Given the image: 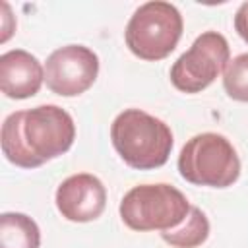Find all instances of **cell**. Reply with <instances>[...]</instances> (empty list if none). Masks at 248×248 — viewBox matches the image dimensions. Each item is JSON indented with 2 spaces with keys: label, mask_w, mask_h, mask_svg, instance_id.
Masks as SVG:
<instances>
[{
  "label": "cell",
  "mask_w": 248,
  "mask_h": 248,
  "mask_svg": "<svg viewBox=\"0 0 248 248\" xmlns=\"http://www.w3.org/2000/svg\"><path fill=\"white\" fill-rule=\"evenodd\" d=\"M234 29L240 39L248 45V2H242L234 14Z\"/></svg>",
  "instance_id": "obj_13"
},
{
  "label": "cell",
  "mask_w": 248,
  "mask_h": 248,
  "mask_svg": "<svg viewBox=\"0 0 248 248\" xmlns=\"http://www.w3.org/2000/svg\"><path fill=\"white\" fill-rule=\"evenodd\" d=\"M99 76V56L83 45H66L52 50L45 62V83L60 97L85 93Z\"/></svg>",
  "instance_id": "obj_7"
},
{
  "label": "cell",
  "mask_w": 248,
  "mask_h": 248,
  "mask_svg": "<svg viewBox=\"0 0 248 248\" xmlns=\"http://www.w3.org/2000/svg\"><path fill=\"white\" fill-rule=\"evenodd\" d=\"M207 236H209V219L196 205L190 207V213L178 227L161 232V238L172 248H198L207 240Z\"/></svg>",
  "instance_id": "obj_11"
},
{
  "label": "cell",
  "mask_w": 248,
  "mask_h": 248,
  "mask_svg": "<svg viewBox=\"0 0 248 248\" xmlns=\"http://www.w3.org/2000/svg\"><path fill=\"white\" fill-rule=\"evenodd\" d=\"M178 172L196 186L229 188L240 176V159L225 136L203 132L190 138L180 149Z\"/></svg>",
  "instance_id": "obj_3"
},
{
  "label": "cell",
  "mask_w": 248,
  "mask_h": 248,
  "mask_svg": "<svg viewBox=\"0 0 248 248\" xmlns=\"http://www.w3.org/2000/svg\"><path fill=\"white\" fill-rule=\"evenodd\" d=\"M184 21L176 6L163 0L145 2L128 19L124 39L130 52L141 60L167 58L182 37Z\"/></svg>",
  "instance_id": "obj_5"
},
{
  "label": "cell",
  "mask_w": 248,
  "mask_h": 248,
  "mask_svg": "<svg viewBox=\"0 0 248 248\" xmlns=\"http://www.w3.org/2000/svg\"><path fill=\"white\" fill-rule=\"evenodd\" d=\"M188 198L170 184H138L130 188L118 213L124 225L132 231H169L178 227L190 213Z\"/></svg>",
  "instance_id": "obj_4"
},
{
  "label": "cell",
  "mask_w": 248,
  "mask_h": 248,
  "mask_svg": "<svg viewBox=\"0 0 248 248\" xmlns=\"http://www.w3.org/2000/svg\"><path fill=\"white\" fill-rule=\"evenodd\" d=\"M54 202L64 219L72 223H89L105 211L107 188L95 174L78 172L60 182Z\"/></svg>",
  "instance_id": "obj_8"
},
{
  "label": "cell",
  "mask_w": 248,
  "mask_h": 248,
  "mask_svg": "<svg viewBox=\"0 0 248 248\" xmlns=\"http://www.w3.org/2000/svg\"><path fill=\"white\" fill-rule=\"evenodd\" d=\"M223 89L232 101L248 103V52L234 56L223 72Z\"/></svg>",
  "instance_id": "obj_12"
},
{
  "label": "cell",
  "mask_w": 248,
  "mask_h": 248,
  "mask_svg": "<svg viewBox=\"0 0 248 248\" xmlns=\"http://www.w3.org/2000/svg\"><path fill=\"white\" fill-rule=\"evenodd\" d=\"M229 62L227 39L217 31H203L170 66V81L182 93H200L225 72Z\"/></svg>",
  "instance_id": "obj_6"
},
{
  "label": "cell",
  "mask_w": 248,
  "mask_h": 248,
  "mask_svg": "<svg viewBox=\"0 0 248 248\" xmlns=\"http://www.w3.org/2000/svg\"><path fill=\"white\" fill-rule=\"evenodd\" d=\"M45 81V66L23 48L0 56V89L10 99H29L39 93Z\"/></svg>",
  "instance_id": "obj_9"
},
{
  "label": "cell",
  "mask_w": 248,
  "mask_h": 248,
  "mask_svg": "<svg viewBox=\"0 0 248 248\" xmlns=\"http://www.w3.org/2000/svg\"><path fill=\"white\" fill-rule=\"evenodd\" d=\"M76 140V124L58 105L16 110L2 124V153L21 169H37L64 155Z\"/></svg>",
  "instance_id": "obj_1"
},
{
  "label": "cell",
  "mask_w": 248,
  "mask_h": 248,
  "mask_svg": "<svg viewBox=\"0 0 248 248\" xmlns=\"http://www.w3.org/2000/svg\"><path fill=\"white\" fill-rule=\"evenodd\" d=\"M39 225L25 213L6 211L0 215V248H39Z\"/></svg>",
  "instance_id": "obj_10"
},
{
  "label": "cell",
  "mask_w": 248,
  "mask_h": 248,
  "mask_svg": "<svg viewBox=\"0 0 248 248\" xmlns=\"http://www.w3.org/2000/svg\"><path fill=\"white\" fill-rule=\"evenodd\" d=\"M110 141L120 159L138 170L163 167L174 143L170 128L141 108H126L112 120Z\"/></svg>",
  "instance_id": "obj_2"
}]
</instances>
